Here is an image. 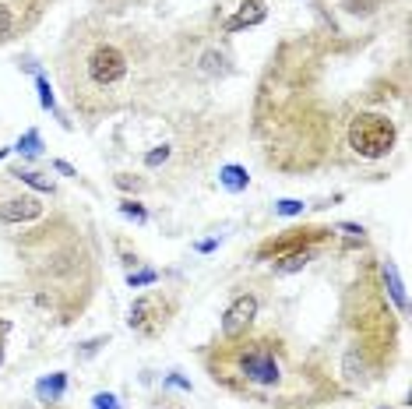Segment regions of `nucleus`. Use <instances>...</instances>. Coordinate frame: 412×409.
<instances>
[{"instance_id": "nucleus-1", "label": "nucleus", "mask_w": 412, "mask_h": 409, "mask_svg": "<svg viewBox=\"0 0 412 409\" xmlns=\"http://www.w3.org/2000/svg\"><path fill=\"white\" fill-rule=\"evenodd\" d=\"M212 378L222 381L233 392H272L282 399V388L289 381L286 374V350L272 335H236L222 339L219 346V363H212ZM286 406V399L279 403Z\"/></svg>"}, {"instance_id": "nucleus-2", "label": "nucleus", "mask_w": 412, "mask_h": 409, "mask_svg": "<svg viewBox=\"0 0 412 409\" xmlns=\"http://www.w3.org/2000/svg\"><path fill=\"white\" fill-rule=\"evenodd\" d=\"M130 74V60L113 39H81L74 64H63V78L71 89V103L81 113L110 110V99L123 89Z\"/></svg>"}, {"instance_id": "nucleus-3", "label": "nucleus", "mask_w": 412, "mask_h": 409, "mask_svg": "<svg viewBox=\"0 0 412 409\" xmlns=\"http://www.w3.org/2000/svg\"><path fill=\"white\" fill-rule=\"evenodd\" d=\"M398 141L395 120L384 113H356L349 120V148L359 159H384Z\"/></svg>"}, {"instance_id": "nucleus-4", "label": "nucleus", "mask_w": 412, "mask_h": 409, "mask_svg": "<svg viewBox=\"0 0 412 409\" xmlns=\"http://www.w3.org/2000/svg\"><path fill=\"white\" fill-rule=\"evenodd\" d=\"M127 325L134 332H141L145 339H155L163 335V328L170 325V307L159 293H145L130 303V314H127Z\"/></svg>"}, {"instance_id": "nucleus-5", "label": "nucleus", "mask_w": 412, "mask_h": 409, "mask_svg": "<svg viewBox=\"0 0 412 409\" xmlns=\"http://www.w3.org/2000/svg\"><path fill=\"white\" fill-rule=\"evenodd\" d=\"M39 0H0V43L18 39L39 18Z\"/></svg>"}, {"instance_id": "nucleus-6", "label": "nucleus", "mask_w": 412, "mask_h": 409, "mask_svg": "<svg viewBox=\"0 0 412 409\" xmlns=\"http://www.w3.org/2000/svg\"><path fill=\"white\" fill-rule=\"evenodd\" d=\"M257 318V296L254 293H240L233 303L226 307L222 314V339H236V335H247L250 325Z\"/></svg>"}, {"instance_id": "nucleus-7", "label": "nucleus", "mask_w": 412, "mask_h": 409, "mask_svg": "<svg viewBox=\"0 0 412 409\" xmlns=\"http://www.w3.org/2000/svg\"><path fill=\"white\" fill-rule=\"evenodd\" d=\"M43 216V201L32 198V194H21V198H7L0 205V223H32Z\"/></svg>"}, {"instance_id": "nucleus-8", "label": "nucleus", "mask_w": 412, "mask_h": 409, "mask_svg": "<svg viewBox=\"0 0 412 409\" xmlns=\"http://www.w3.org/2000/svg\"><path fill=\"white\" fill-rule=\"evenodd\" d=\"M268 18V4L264 0H243L240 11L226 21V32H240V29H250V25H261Z\"/></svg>"}, {"instance_id": "nucleus-9", "label": "nucleus", "mask_w": 412, "mask_h": 409, "mask_svg": "<svg viewBox=\"0 0 412 409\" xmlns=\"http://www.w3.org/2000/svg\"><path fill=\"white\" fill-rule=\"evenodd\" d=\"M310 258H314V251H310V247H303V251H293V254L275 258V261H272V268H275V276H293V272H299V268H307V265H310Z\"/></svg>"}, {"instance_id": "nucleus-10", "label": "nucleus", "mask_w": 412, "mask_h": 409, "mask_svg": "<svg viewBox=\"0 0 412 409\" xmlns=\"http://www.w3.org/2000/svg\"><path fill=\"white\" fill-rule=\"evenodd\" d=\"M63 385H67V378H63V374H53V378L39 381V399H46V403H57L60 392H63Z\"/></svg>"}, {"instance_id": "nucleus-11", "label": "nucleus", "mask_w": 412, "mask_h": 409, "mask_svg": "<svg viewBox=\"0 0 412 409\" xmlns=\"http://www.w3.org/2000/svg\"><path fill=\"white\" fill-rule=\"evenodd\" d=\"M384 279H388V290H391V296H395L398 310H406V293H402V283H398V276H395V265H391V261L384 265Z\"/></svg>"}, {"instance_id": "nucleus-12", "label": "nucleus", "mask_w": 412, "mask_h": 409, "mask_svg": "<svg viewBox=\"0 0 412 409\" xmlns=\"http://www.w3.org/2000/svg\"><path fill=\"white\" fill-rule=\"evenodd\" d=\"M247 180H250V176H247V170H240V166H226V170H222V183H226L230 191H243Z\"/></svg>"}, {"instance_id": "nucleus-13", "label": "nucleus", "mask_w": 412, "mask_h": 409, "mask_svg": "<svg viewBox=\"0 0 412 409\" xmlns=\"http://www.w3.org/2000/svg\"><path fill=\"white\" fill-rule=\"evenodd\" d=\"M18 180H21V183H29V187H36V191H43V194H53V183H50V180H43V176L39 173H29V170H18Z\"/></svg>"}, {"instance_id": "nucleus-14", "label": "nucleus", "mask_w": 412, "mask_h": 409, "mask_svg": "<svg viewBox=\"0 0 412 409\" xmlns=\"http://www.w3.org/2000/svg\"><path fill=\"white\" fill-rule=\"evenodd\" d=\"M39 148H43V141H39V131H29V134L18 141V152H21V156H39Z\"/></svg>"}, {"instance_id": "nucleus-15", "label": "nucleus", "mask_w": 412, "mask_h": 409, "mask_svg": "<svg viewBox=\"0 0 412 409\" xmlns=\"http://www.w3.org/2000/svg\"><path fill=\"white\" fill-rule=\"evenodd\" d=\"M120 212H123L127 219H134V223H145V219H148V212H145L138 201H130V198H123V201H120Z\"/></svg>"}, {"instance_id": "nucleus-16", "label": "nucleus", "mask_w": 412, "mask_h": 409, "mask_svg": "<svg viewBox=\"0 0 412 409\" xmlns=\"http://www.w3.org/2000/svg\"><path fill=\"white\" fill-rule=\"evenodd\" d=\"M36 85H39V103H43V110H57V103H53V89H50V81L39 74L36 78Z\"/></svg>"}, {"instance_id": "nucleus-17", "label": "nucleus", "mask_w": 412, "mask_h": 409, "mask_svg": "<svg viewBox=\"0 0 412 409\" xmlns=\"http://www.w3.org/2000/svg\"><path fill=\"white\" fill-rule=\"evenodd\" d=\"M275 212H279V216H299V212H303V201H296V198H282V201L275 205Z\"/></svg>"}, {"instance_id": "nucleus-18", "label": "nucleus", "mask_w": 412, "mask_h": 409, "mask_svg": "<svg viewBox=\"0 0 412 409\" xmlns=\"http://www.w3.org/2000/svg\"><path fill=\"white\" fill-rule=\"evenodd\" d=\"M127 283H130L134 290H138V286H152V283H159V272H138V276L130 272V279H127Z\"/></svg>"}, {"instance_id": "nucleus-19", "label": "nucleus", "mask_w": 412, "mask_h": 409, "mask_svg": "<svg viewBox=\"0 0 412 409\" xmlns=\"http://www.w3.org/2000/svg\"><path fill=\"white\" fill-rule=\"evenodd\" d=\"M166 159H170V145H159V148H152V152L145 156L148 166H159V163H166Z\"/></svg>"}, {"instance_id": "nucleus-20", "label": "nucleus", "mask_w": 412, "mask_h": 409, "mask_svg": "<svg viewBox=\"0 0 412 409\" xmlns=\"http://www.w3.org/2000/svg\"><path fill=\"white\" fill-rule=\"evenodd\" d=\"M92 403H96V409H120L117 406V395H110V392H99Z\"/></svg>"}, {"instance_id": "nucleus-21", "label": "nucleus", "mask_w": 412, "mask_h": 409, "mask_svg": "<svg viewBox=\"0 0 412 409\" xmlns=\"http://www.w3.org/2000/svg\"><path fill=\"white\" fill-rule=\"evenodd\" d=\"M117 187H123V191H130V187H134V191H138V187H141V180H138V176H130V173H120Z\"/></svg>"}, {"instance_id": "nucleus-22", "label": "nucleus", "mask_w": 412, "mask_h": 409, "mask_svg": "<svg viewBox=\"0 0 412 409\" xmlns=\"http://www.w3.org/2000/svg\"><path fill=\"white\" fill-rule=\"evenodd\" d=\"M7 332H11V321L0 318V360H4V339H7Z\"/></svg>"}, {"instance_id": "nucleus-23", "label": "nucleus", "mask_w": 412, "mask_h": 409, "mask_svg": "<svg viewBox=\"0 0 412 409\" xmlns=\"http://www.w3.org/2000/svg\"><path fill=\"white\" fill-rule=\"evenodd\" d=\"M99 346H106V339H92V343H88V346L81 350V356H92V353L99 350Z\"/></svg>"}, {"instance_id": "nucleus-24", "label": "nucleus", "mask_w": 412, "mask_h": 409, "mask_svg": "<svg viewBox=\"0 0 412 409\" xmlns=\"http://www.w3.org/2000/svg\"><path fill=\"white\" fill-rule=\"evenodd\" d=\"M57 170H60V173H67V176H78V173H74V166H67V163H57Z\"/></svg>"}]
</instances>
